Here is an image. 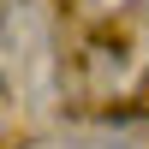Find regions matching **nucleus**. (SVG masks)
<instances>
[{
    "mask_svg": "<svg viewBox=\"0 0 149 149\" xmlns=\"http://www.w3.org/2000/svg\"><path fill=\"white\" fill-rule=\"evenodd\" d=\"M42 149H131V143H113V137H66V143H42Z\"/></svg>",
    "mask_w": 149,
    "mask_h": 149,
    "instance_id": "f257e3e1",
    "label": "nucleus"
}]
</instances>
